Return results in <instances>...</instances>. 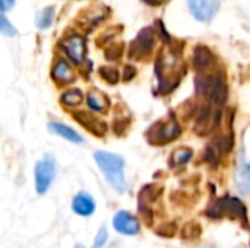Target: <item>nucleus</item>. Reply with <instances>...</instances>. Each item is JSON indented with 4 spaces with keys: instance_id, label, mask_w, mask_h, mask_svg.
Returning <instances> with one entry per match:
<instances>
[{
    "instance_id": "a211bd4d",
    "label": "nucleus",
    "mask_w": 250,
    "mask_h": 248,
    "mask_svg": "<svg viewBox=\"0 0 250 248\" xmlns=\"http://www.w3.org/2000/svg\"><path fill=\"white\" fill-rule=\"evenodd\" d=\"M0 31H1L3 35H7V37H15V35L18 34V32H16V28L12 26V25L7 22V19L4 18V15L0 16Z\"/></svg>"
},
{
    "instance_id": "7ed1b4c3",
    "label": "nucleus",
    "mask_w": 250,
    "mask_h": 248,
    "mask_svg": "<svg viewBox=\"0 0 250 248\" xmlns=\"http://www.w3.org/2000/svg\"><path fill=\"white\" fill-rule=\"evenodd\" d=\"M198 91L212 102L223 104L227 99V88L221 77L208 76L198 82Z\"/></svg>"
},
{
    "instance_id": "9d476101",
    "label": "nucleus",
    "mask_w": 250,
    "mask_h": 248,
    "mask_svg": "<svg viewBox=\"0 0 250 248\" xmlns=\"http://www.w3.org/2000/svg\"><path fill=\"white\" fill-rule=\"evenodd\" d=\"M236 186L242 194H248L250 191V164H243L237 170Z\"/></svg>"
},
{
    "instance_id": "9b49d317",
    "label": "nucleus",
    "mask_w": 250,
    "mask_h": 248,
    "mask_svg": "<svg viewBox=\"0 0 250 248\" xmlns=\"http://www.w3.org/2000/svg\"><path fill=\"white\" fill-rule=\"evenodd\" d=\"M220 206L221 209L227 210V212H231L234 216H239L242 219L246 218V209L245 206L242 205V202L239 199H233V197H226L220 202Z\"/></svg>"
},
{
    "instance_id": "412c9836",
    "label": "nucleus",
    "mask_w": 250,
    "mask_h": 248,
    "mask_svg": "<svg viewBox=\"0 0 250 248\" xmlns=\"http://www.w3.org/2000/svg\"><path fill=\"white\" fill-rule=\"evenodd\" d=\"M75 248H85L83 246H75Z\"/></svg>"
},
{
    "instance_id": "0eeeda50",
    "label": "nucleus",
    "mask_w": 250,
    "mask_h": 248,
    "mask_svg": "<svg viewBox=\"0 0 250 248\" xmlns=\"http://www.w3.org/2000/svg\"><path fill=\"white\" fill-rule=\"evenodd\" d=\"M72 210L79 216H91L95 212L94 197L86 191L78 193L72 200Z\"/></svg>"
},
{
    "instance_id": "f8f14e48",
    "label": "nucleus",
    "mask_w": 250,
    "mask_h": 248,
    "mask_svg": "<svg viewBox=\"0 0 250 248\" xmlns=\"http://www.w3.org/2000/svg\"><path fill=\"white\" fill-rule=\"evenodd\" d=\"M53 77L62 83H66L72 79V70L69 67V64L63 60H59L57 64L53 69Z\"/></svg>"
},
{
    "instance_id": "1a4fd4ad",
    "label": "nucleus",
    "mask_w": 250,
    "mask_h": 248,
    "mask_svg": "<svg viewBox=\"0 0 250 248\" xmlns=\"http://www.w3.org/2000/svg\"><path fill=\"white\" fill-rule=\"evenodd\" d=\"M48 129H50L51 133H54V134H57V136L66 139V140L70 142V143L79 145V143L83 142L82 136H81L76 130H73L72 127L66 126V124H63V123H56V121H53V123L48 124Z\"/></svg>"
},
{
    "instance_id": "f257e3e1",
    "label": "nucleus",
    "mask_w": 250,
    "mask_h": 248,
    "mask_svg": "<svg viewBox=\"0 0 250 248\" xmlns=\"http://www.w3.org/2000/svg\"><path fill=\"white\" fill-rule=\"evenodd\" d=\"M98 168L104 174L105 181L117 191L125 193L126 190V178H125V159L123 156L111 152L97 151L94 153Z\"/></svg>"
},
{
    "instance_id": "aec40b11",
    "label": "nucleus",
    "mask_w": 250,
    "mask_h": 248,
    "mask_svg": "<svg viewBox=\"0 0 250 248\" xmlns=\"http://www.w3.org/2000/svg\"><path fill=\"white\" fill-rule=\"evenodd\" d=\"M148 4H161V3H164L166 0H145Z\"/></svg>"
},
{
    "instance_id": "f3484780",
    "label": "nucleus",
    "mask_w": 250,
    "mask_h": 248,
    "mask_svg": "<svg viewBox=\"0 0 250 248\" xmlns=\"http://www.w3.org/2000/svg\"><path fill=\"white\" fill-rule=\"evenodd\" d=\"M107 241H108V232H107L105 227H101L98 234H97V237H95V240H94L92 248H104L105 244H107Z\"/></svg>"
},
{
    "instance_id": "f03ea898",
    "label": "nucleus",
    "mask_w": 250,
    "mask_h": 248,
    "mask_svg": "<svg viewBox=\"0 0 250 248\" xmlns=\"http://www.w3.org/2000/svg\"><path fill=\"white\" fill-rule=\"evenodd\" d=\"M56 171H57L56 159L51 155H45L37 162L34 175H35V190L38 194H44L50 189V186L56 178Z\"/></svg>"
},
{
    "instance_id": "6e6552de",
    "label": "nucleus",
    "mask_w": 250,
    "mask_h": 248,
    "mask_svg": "<svg viewBox=\"0 0 250 248\" xmlns=\"http://www.w3.org/2000/svg\"><path fill=\"white\" fill-rule=\"evenodd\" d=\"M160 129L154 130V140L158 143H170L176 137L180 136V126L176 121H168L164 124H158Z\"/></svg>"
},
{
    "instance_id": "6ab92c4d",
    "label": "nucleus",
    "mask_w": 250,
    "mask_h": 248,
    "mask_svg": "<svg viewBox=\"0 0 250 248\" xmlns=\"http://www.w3.org/2000/svg\"><path fill=\"white\" fill-rule=\"evenodd\" d=\"M15 4V0H0V6H1V13H6L7 10H10Z\"/></svg>"
},
{
    "instance_id": "423d86ee",
    "label": "nucleus",
    "mask_w": 250,
    "mask_h": 248,
    "mask_svg": "<svg viewBox=\"0 0 250 248\" xmlns=\"http://www.w3.org/2000/svg\"><path fill=\"white\" fill-rule=\"evenodd\" d=\"M63 50L67 54V57L75 63L79 64L85 58V41L79 35H72L66 41H63Z\"/></svg>"
},
{
    "instance_id": "39448f33",
    "label": "nucleus",
    "mask_w": 250,
    "mask_h": 248,
    "mask_svg": "<svg viewBox=\"0 0 250 248\" xmlns=\"http://www.w3.org/2000/svg\"><path fill=\"white\" fill-rule=\"evenodd\" d=\"M113 228L123 235H136L141 231V225L138 219L126 210H120L114 215Z\"/></svg>"
},
{
    "instance_id": "ddd939ff",
    "label": "nucleus",
    "mask_w": 250,
    "mask_h": 248,
    "mask_svg": "<svg viewBox=\"0 0 250 248\" xmlns=\"http://www.w3.org/2000/svg\"><path fill=\"white\" fill-rule=\"evenodd\" d=\"M53 18H54V9L53 7H45V9L40 10L37 15V26L40 29L50 28L53 23Z\"/></svg>"
},
{
    "instance_id": "4468645a",
    "label": "nucleus",
    "mask_w": 250,
    "mask_h": 248,
    "mask_svg": "<svg viewBox=\"0 0 250 248\" xmlns=\"http://www.w3.org/2000/svg\"><path fill=\"white\" fill-rule=\"evenodd\" d=\"M83 99V95L79 89H70L62 95V102L67 107H78Z\"/></svg>"
},
{
    "instance_id": "20e7f679",
    "label": "nucleus",
    "mask_w": 250,
    "mask_h": 248,
    "mask_svg": "<svg viewBox=\"0 0 250 248\" xmlns=\"http://www.w3.org/2000/svg\"><path fill=\"white\" fill-rule=\"evenodd\" d=\"M190 13L201 22H209L220 10V0H188Z\"/></svg>"
},
{
    "instance_id": "dca6fc26",
    "label": "nucleus",
    "mask_w": 250,
    "mask_h": 248,
    "mask_svg": "<svg viewBox=\"0 0 250 248\" xmlns=\"http://www.w3.org/2000/svg\"><path fill=\"white\" fill-rule=\"evenodd\" d=\"M193 152L190 149H186V148H182L179 151H176L173 153V158H171V164L176 165V167H182V165H186L190 158H192Z\"/></svg>"
},
{
    "instance_id": "2eb2a0df",
    "label": "nucleus",
    "mask_w": 250,
    "mask_h": 248,
    "mask_svg": "<svg viewBox=\"0 0 250 248\" xmlns=\"http://www.w3.org/2000/svg\"><path fill=\"white\" fill-rule=\"evenodd\" d=\"M88 107L97 113H103L107 108V99L97 92H91L88 95Z\"/></svg>"
}]
</instances>
